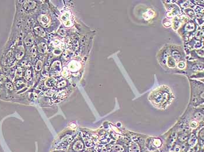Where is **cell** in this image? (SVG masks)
<instances>
[{"label":"cell","mask_w":204,"mask_h":152,"mask_svg":"<svg viewBox=\"0 0 204 152\" xmlns=\"http://www.w3.org/2000/svg\"><path fill=\"white\" fill-rule=\"evenodd\" d=\"M55 84V80L53 78H50V79H47L46 81V85L47 87H52Z\"/></svg>","instance_id":"7c38bea8"},{"label":"cell","mask_w":204,"mask_h":152,"mask_svg":"<svg viewBox=\"0 0 204 152\" xmlns=\"http://www.w3.org/2000/svg\"><path fill=\"white\" fill-rule=\"evenodd\" d=\"M174 98L173 93L169 87L161 85L150 93L148 99L155 108L166 109L173 102Z\"/></svg>","instance_id":"6da1fadb"},{"label":"cell","mask_w":204,"mask_h":152,"mask_svg":"<svg viewBox=\"0 0 204 152\" xmlns=\"http://www.w3.org/2000/svg\"><path fill=\"white\" fill-rule=\"evenodd\" d=\"M5 79V77H4L3 75H1V76H0V83H2V81H4Z\"/></svg>","instance_id":"83f0119b"},{"label":"cell","mask_w":204,"mask_h":152,"mask_svg":"<svg viewBox=\"0 0 204 152\" xmlns=\"http://www.w3.org/2000/svg\"><path fill=\"white\" fill-rule=\"evenodd\" d=\"M31 53L33 56H35V55H36V49L35 47H33L31 49Z\"/></svg>","instance_id":"cb8c5ba5"},{"label":"cell","mask_w":204,"mask_h":152,"mask_svg":"<svg viewBox=\"0 0 204 152\" xmlns=\"http://www.w3.org/2000/svg\"><path fill=\"white\" fill-rule=\"evenodd\" d=\"M33 42V39L32 35H28L25 39V44L27 46H30L32 44Z\"/></svg>","instance_id":"9c48e42d"},{"label":"cell","mask_w":204,"mask_h":152,"mask_svg":"<svg viewBox=\"0 0 204 152\" xmlns=\"http://www.w3.org/2000/svg\"><path fill=\"white\" fill-rule=\"evenodd\" d=\"M53 94H54V92H53V91H47V92H46V95H47V96H53Z\"/></svg>","instance_id":"484cf974"},{"label":"cell","mask_w":204,"mask_h":152,"mask_svg":"<svg viewBox=\"0 0 204 152\" xmlns=\"http://www.w3.org/2000/svg\"><path fill=\"white\" fill-rule=\"evenodd\" d=\"M31 74H32V72L30 71V70H28L26 71V79L28 81L31 80Z\"/></svg>","instance_id":"e0dca14e"},{"label":"cell","mask_w":204,"mask_h":152,"mask_svg":"<svg viewBox=\"0 0 204 152\" xmlns=\"http://www.w3.org/2000/svg\"><path fill=\"white\" fill-rule=\"evenodd\" d=\"M42 66H43V63L41 60H39L37 62V63L35 64V69L37 71L40 70L41 68H42Z\"/></svg>","instance_id":"5bb4252c"},{"label":"cell","mask_w":204,"mask_h":152,"mask_svg":"<svg viewBox=\"0 0 204 152\" xmlns=\"http://www.w3.org/2000/svg\"><path fill=\"white\" fill-rule=\"evenodd\" d=\"M154 15V12L152 10H149L143 14V17L146 20H149L153 18Z\"/></svg>","instance_id":"52a82bcc"},{"label":"cell","mask_w":204,"mask_h":152,"mask_svg":"<svg viewBox=\"0 0 204 152\" xmlns=\"http://www.w3.org/2000/svg\"><path fill=\"white\" fill-rule=\"evenodd\" d=\"M185 66V65L183 62H180L177 64V67L180 69H184Z\"/></svg>","instance_id":"44dd1931"},{"label":"cell","mask_w":204,"mask_h":152,"mask_svg":"<svg viewBox=\"0 0 204 152\" xmlns=\"http://www.w3.org/2000/svg\"><path fill=\"white\" fill-rule=\"evenodd\" d=\"M18 52L16 53V58L18 59H20L24 55V47H20L18 48Z\"/></svg>","instance_id":"30bf717a"},{"label":"cell","mask_w":204,"mask_h":152,"mask_svg":"<svg viewBox=\"0 0 204 152\" xmlns=\"http://www.w3.org/2000/svg\"><path fill=\"white\" fill-rule=\"evenodd\" d=\"M54 52V55L58 56V55H60V54L62 53V50L60 49V48H55L54 50V52Z\"/></svg>","instance_id":"d6986e66"},{"label":"cell","mask_w":204,"mask_h":152,"mask_svg":"<svg viewBox=\"0 0 204 152\" xmlns=\"http://www.w3.org/2000/svg\"><path fill=\"white\" fill-rule=\"evenodd\" d=\"M185 29H186V30L189 31H193L194 29V24L193 23H188L187 25H186V26H185Z\"/></svg>","instance_id":"9a60e30c"},{"label":"cell","mask_w":204,"mask_h":152,"mask_svg":"<svg viewBox=\"0 0 204 152\" xmlns=\"http://www.w3.org/2000/svg\"><path fill=\"white\" fill-rule=\"evenodd\" d=\"M66 85V81H62L61 82H60V83H59L57 87L59 88H63Z\"/></svg>","instance_id":"7402d4cb"},{"label":"cell","mask_w":204,"mask_h":152,"mask_svg":"<svg viewBox=\"0 0 204 152\" xmlns=\"http://www.w3.org/2000/svg\"><path fill=\"white\" fill-rule=\"evenodd\" d=\"M70 16V14H68V13H65L64 14H63V15H62V16H61V19H62L63 20H64V21L65 22V21L69 20Z\"/></svg>","instance_id":"2e32d148"},{"label":"cell","mask_w":204,"mask_h":152,"mask_svg":"<svg viewBox=\"0 0 204 152\" xmlns=\"http://www.w3.org/2000/svg\"><path fill=\"white\" fill-rule=\"evenodd\" d=\"M39 22L43 27H47L50 24V19L49 17L47 15H41L39 17Z\"/></svg>","instance_id":"7a4b0ae2"},{"label":"cell","mask_w":204,"mask_h":152,"mask_svg":"<svg viewBox=\"0 0 204 152\" xmlns=\"http://www.w3.org/2000/svg\"><path fill=\"white\" fill-rule=\"evenodd\" d=\"M51 69L54 70H56L57 72H60L61 71V64H60V62L59 61H55V62H54L53 64H52Z\"/></svg>","instance_id":"8992f818"},{"label":"cell","mask_w":204,"mask_h":152,"mask_svg":"<svg viewBox=\"0 0 204 152\" xmlns=\"http://www.w3.org/2000/svg\"><path fill=\"white\" fill-rule=\"evenodd\" d=\"M61 75L64 77H67L69 76V72L67 69H64L63 70V72H61Z\"/></svg>","instance_id":"ac0fdd59"},{"label":"cell","mask_w":204,"mask_h":152,"mask_svg":"<svg viewBox=\"0 0 204 152\" xmlns=\"http://www.w3.org/2000/svg\"><path fill=\"white\" fill-rule=\"evenodd\" d=\"M54 44L55 45L58 46L59 45L61 44V41H60L59 39H55L54 41Z\"/></svg>","instance_id":"4316f807"},{"label":"cell","mask_w":204,"mask_h":152,"mask_svg":"<svg viewBox=\"0 0 204 152\" xmlns=\"http://www.w3.org/2000/svg\"><path fill=\"white\" fill-rule=\"evenodd\" d=\"M47 49V45L43 43H41L38 45V50L41 54H45Z\"/></svg>","instance_id":"ba28073f"},{"label":"cell","mask_w":204,"mask_h":152,"mask_svg":"<svg viewBox=\"0 0 204 152\" xmlns=\"http://www.w3.org/2000/svg\"><path fill=\"white\" fill-rule=\"evenodd\" d=\"M73 147H74V150L75 151H80L83 149V144L81 142L78 141L77 142L75 143Z\"/></svg>","instance_id":"8fae6325"},{"label":"cell","mask_w":204,"mask_h":152,"mask_svg":"<svg viewBox=\"0 0 204 152\" xmlns=\"http://www.w3.org/2000/svg\"><path fill=\"white\" fill-rule=\"evenodd\" d=\"M80 68V64L76 60H72L68 64V69L71 72H76Z\"/></svg>","instance_id":"3957f363"},{"label":"cell","mask_w":204,"mask_h":152,"mask_svg":"<svg viewBox=\"0 0 204 152\" xmlns=\"http://www.w3.org/2000/svg\"><path fill=\"white\" fill-rule=\"evenodd\" d=\"M24 6L26 10H33L36 6V3L35 1H26V3L24 5Z\"/></svg>","instance_id":"277c9868"},{"label":"cell","mask_w":204,"mask_h":152,"mask_svg":"<svg viewBox=\"0 0 204 152\" xmlns=\"http://www.w3.org/2000/svg\"><path fill=\"white\" fill-rule=\"evenodd\" d=\"M35 30V34L37 35L38 36L41 37H43L45 36V32L43 29L40 27H36L34 29Z\"/></svg>","instance_id":"5b68a950"},{"label":"cell","mask_w":204,"mask_h":152,"mask_svg":"<svg viewBox=\"0 0 204 152\" xmlns=\"http://www.w3.org/2000/svg\"><path fill=\"white\" fill-rule=\"evenodd\" d=\"M59 34L61 36H64L65 35V31L64 29H61L59 32Z\"/></svg>","instance_id":"d4e9b609"},{"label":"cell","mask_w":204,"mask_h":152,"mask_svg":"<svg viewBox=\"0 0 204 152\" xmlns=\"http://www.w3.org/2000/svg\"><path fill=\"white\" fill-rule=\"evenodd\" d=\"M64 25L65 26H66V27H71V26H72L73 25V23L71 22V20L69 19L65 22Z\"/></svg>","instance_id":"ffe728a7"},{"label":"cell","mask_w":204,"mask_h":152,"mask_svg":"<svg viewBox=\"0 0 204 152\" xmlns=\"http://www.w3.org/2000/svg\"><path fill=\"white\" fill-rule=\"evenodd\" d=\"M168 66L171 68H173L176 66L175 60L171 57H169L168 59Z\"/></svg>","instance_id":"4fadbf2b"},{"label":"cell","mask_w":204,"mask_h":152,"mask_svg":"<svg viewBox=\"0 0 204 152\" xmlns=\"http://www.w3.org/2000/svg\"><path fill=\"white\" fill-rule=\"evenodd\" d=\"M154 145L157 146V147H159L160 146V145H161V141H160L159 139H155L154 141Z\"/></svg>","instance_id":"603a6c76"}]
</instances>
